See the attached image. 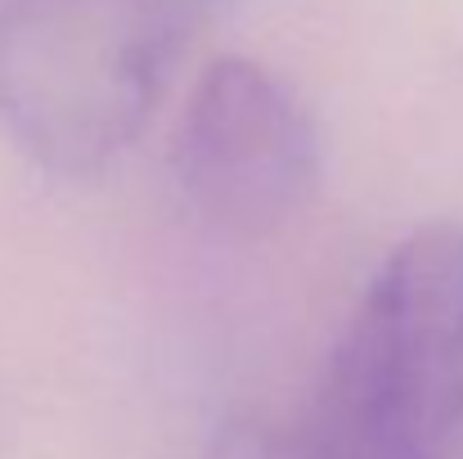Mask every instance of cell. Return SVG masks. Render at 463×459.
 I'll list each match as a JSON object with an SVG mask.
<instances>
[{"label": "cell", "mask_w": 463, "mask_h": 459, "mask_svg": "<svg viewBox=\"0 0 463 459\" xmlns=\"http://www.w3.org/2000/svg\"><path fill=\"white\" fill-rule=\"evenodd\" d=\"M212 9L216 0H0V127L54 176L113 167Z\"/></svg>", "instance_id": "obj_1"}, {"label": "cell", "mask_w": 463, "mask_h": 459, "mask_svg": "<svg viewBox=\"0 0 463 459\" xmlns=\"http://www.w3.org/2000/svg\"><path fill=\"white\" fill-rule=\"evenodd\" d=\"M307 410L342 459H463V225L392 248Z\"/></svg>", "instance_id": "obj_2"}, {"label": "cell", "mask_w": 463, "mask_h": 459, "mask_svg": "<svg viewBox=\"0 0 463 459\" xmlns=\"http://www.w3.org/2000/svg\"><path fill=\"white\" fill-rule=\"evenodd\" d=\"M171 176L203 225L230 239L284 230L319 189V136L284 77L225 54L203 68L171 140Z\"/></svg>", "instance_id": "obj_3"}, {"label": "cell", "mask_w": 463, "mask_h": 459, "mask_svg": "<svg viewBox=\"0 0 463 459\" xmlns=\"http://www.w3.org/2000/svg\"><path fill=\"white\" fill-rule=\"evenodd\" d=\"M207 459H342L310 410L293 419L275 415H239L216 428Z\"/></svg>", "instance_id": "obj_4"}]
</instances>
